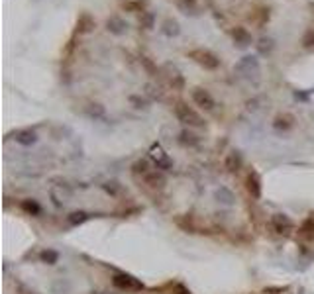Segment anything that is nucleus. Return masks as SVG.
I'll list each match as a JSON object with an SVG mask.
<instances>
[{"label": "nucleus", "instance_id": "f257e3e1", "mask_svg": "<svg viewBox=\"0 0 314 294\" xmlns=\"http://www.w3.org/2000/svg\"><path fill=\"white\" fill-rule=\"evenodd\" d=\"M175 116L179 122H183V124H187L190 128H202L204 126V120H202V116L197 112V110H192L188 104L185 102H177L175 104Z\"/></svg>", "mask_w": 314, "mask_h": 294}, {"label": "nucleus", "instance_id": "f03ea898", "mask_svg": "<svg viewBox=\"0 0 314 294\" xmlns=\"http://www.w3.org/2000/svg\"><path fill=\"white\" fill-rule=\"evenodd\" d=\"M188 57L195 61L197 65H201V67H204L206 71H216L218 67H220V59L214 55L212 51H208V49H202V47H199V49H192V51H188Z\"/></svg>", "mask_w": 314, "mask_h": 294}, {"label": "nucleus", "instance_id": "7ed1b4c3", "mask_svg": "<svg viewBox=\"0 0 314 294\" xmlns=\"http://www.w3.org/2000/svg\"><path fill=\"white\" fill-rule=\"evenodd\" d=\"M112 284L120 290H141L143 288V284L138 279H134L132 275H126V273H116L112 279Z\"/></svg>", "mask_w": 314, "mask_h": 294}, {"label": "nucleus", "instance_id": "20e7f679", "mask_svg": "<svg viewBox=\"0 0 314 294\" xmlns=\"http://www.w3.org/2000/svg\"><path fill=\"white\" fill-rule=\"evenodd\" d=\"M192 100H195L197 106H201V108H204V110H212L214 108L212 94H210L208 90H204V89H195L192 90Z\"/></svg>", "mask_w": 314, "mask_h": 294}, {"label": "nucleus", "instance_id": "39448f33", "mask_svg": "<svg viewBox=\"0 0 314 294\" xmlns=\"http://www.w3.org/2000/svg\"><path fill=\"white\" fill-rule=\"evenodd\" d=\"M106 30H108L112 36H124L126 30H128V24H126L120 16H110V18L106 20Z\"/></svg>", "mask_w": 314, "mask_h": 294}, {"label": "nucleus", "instance_id": "423d86ee", "mask_svg": "<svg viewBox=\"0 0 314 294\" xmlns=\"http://www.w3.org/2000/svg\"><path fill=\"white\" fill-rule=\"evenodd\" d=\"M230 36H232V39H234V43L236 45H239V47H248L251 43V34L246 30V28L241 26H236L232 32H230Z\"/></svg>", "mask_w": 314, "mask_h": 294}, {"label": "nucleus", "instance_id": "0eeeda50", "mask_svg": "<svg viewBox=\"0 0 314 294\" xmlns=\"http://www.w3.org/2000/svg\"><path fill=\"white\" fill-rule=\"evenodd\" d=\"M236 71H239V73H248V75H250L251 71L257 73V71H259V61H257V57L246 55V57L236 65Z\"/></svg>", "mask_w": 314, "mask_h": 294}, {"label": "nucleus", "instance_id": "6e6552de", "mask_svg": "<svg viewBox=\"0 0 314 294\" xmlns=\"http://www.w3.org/2000/svg\"><path fill=\"white\" fill-rule=\"evenodd\" d=\"M94 30V20L90 18V14H81L79 20H77V26H75V34L83 36V34H90Z\"/></svg>", "mask_w": 314, "mask_h": 294}, {"label": "nucleus", "instance_id": "1a4fd4ad", "mask_svg": "<svg viewBox=\"0 0 314 294\" xmlns=\"http://www.w3.org/2000/svg\"><path fill=\"white\" fill-rule=\"evenodd\" d=\"M12 136H14V140L18 141L20 145H32V143H36V140H38V133L30 128L18 129V131H14Z\"/></svg>", "mask_w": 314, "mask_h": 294}, {"label": "nucleus", "instance_id": "9d476101", "mask_svg": "<svg viewBox=\"0 0 314 294\" xmlns=\"http://www.w3.org/2000/svg\"><path fill=\"white\" fill-rule=\"evenodd\" d=\"M246 189L250 192L253 198H259L261 196V180L257 177V173H250L248 179H246Z\"/></svg>", "mask_w": 314, "mask_h": 294}, {"label": "nucleus", "instance_id": "9b49d317", "mask_svg": "<svg viewBox=\"0 0 314 294\" xmlns=\"http://www.w3.org/2000/svg\"><path fill=\"white\" fill-rule=\"evenodd\" d=\"M150 4V0H120V6L124 8L126 12H136L141 14L143 8Z\"/></svg>", "mask_w": 314, "mask_h": 294}, {"label": "nucleus", "instance_id": "f8f14e48", "mask_svg": "<svg viewBox=\"0 0 314 294\" xmlns=\"http://www.w3.org/2000/svg\"><path fill=\"white\" fill-rule=\"evenodd\" d=\"M161 34L167 36V38H177V36L181 34V26H179V22L173 20V18L163 20V24H161Z\"/></svg>", "mask_w": 314, "mask_h": 294}, {"label": "nucleus", "instance_id": "ddd939ff", "mask_svg": "<svg viewBox=\"0 0 314 294\" xmlns=\"http://www.w3.org/2000/svg\"><path fill=\"white\" fill-rule=\"evenodd\" d=\"M167 69H169V75H167V78H169V85L173 87V90H183L185 89V78H183V75L177 71L175 67H171V65H167Z\"/></svg>", "mask_w": 314, "mask_h": 294}, {"label": "nucleus", "instance_id": "4468645a", "mask_svg": "<svg viewBox=\"0 0 314 294\" xmlns=\"http://www.w3.org/2000/svg\"><path fill=\"white\" fill-rule=\"evenodd\" d=\"M143 180H146V184H150L151 189H161L165 184V175L163 173H159L157 169H153L151 173H148V175L143 177Z\"/></svg>", "mask_w": 314, "mask_h": 294}, {"label": "nucleus", "instance_id": "2eb2a0df", "mask_svg": "<svg viewBox=\"0 0 314 294\" xmlns=\"http://www.w3.org/2000/svg\"><path fill=\"white\" fill-rule=\"evenodd\" d=\"M271 226L275 228V231L279 233H283V231H289L293 228V224H291V220L287 216H283V214H275V216L271 218Z\"/></svg>", "mask_w": 314, "mask_h": 294}, {"label": "nucleus", "instance_id": "dca6fc26", "mask_svg": "<svg viewBox=\"0 0 314 294\" xmlns=\"http://www.w3.org/2000/svg\"><path fill=\"white\" fill-rule=\"evenodd\" d=\"M151 157L157 161V169H161V167L165 169V167L171 165V159L163 153V149H161L159 145H153V147H151Z\"/></svg>", "mask_w": 314, "mask_h": 294}, {"label": "nucleus", "instance_id": "f3484780", "mask_svg": "<svg viewBox=\"0 0 314 294\" xmlns=\"http://www.w3.org/2000/svg\"><path fill=\"white\" fill-rule=\"evenodd\" d=\"M177 8L183 14H199V4L197 0H177Z\"/></svg>", "mask_w": 314, "mask_h": 294}, {"label": "nucleus", "instance_id": "a211bd4d", "mask_svg": "<svg viewBox=\"0 0 314 294\" xmlns=\"http://www.w3.org/2000/svg\"><path fill=\"white\" fill-rule=\"evenodd\" d=\"M226 169L230 171V173H234V171H238L239 167H241V155L238 153V151H232V153L226 157Z\"/></svg>", "mask_w": 314, "mask_h": 294}, {"label": "nucleus", "instance_id": "6ab92c4d", "mask_svg": "<svg viewBox=\"0 0 314 294\" xmlns=\"http://www.w3.org/2000/svg\"><path fill=\"white\" fill-rule=\"evenodd\" d=\"M139 26L143 28V30H153V26H155V14L150 12V10H143V12L139 14Z\"/></svg>", "mask_w": 314, "mask_h": 294}, {"label": "nucleus", "instance_id": "aec40b11", "mask_svg": "<svg viewBox=\"0 0 314 294\" xmlns=\"http://www.w3.org/2000/svg\"><path fill=\"white\" fill-rule=\"evenodd\" d=\"M151 171H153V167L150 165L148 159H141V161H138V163L134 165V173H136V175H141V177H146V175L151 173Z\"/></svg>", "mask_w": 314, "mask_h": 294}, {"label": "nucleus", "instance_id": "412c9836", "mask_svg": "<svg viewBox=\"0 0 314 294\" xmlns=\"http://www.w3.org/2000/svg\"><path fill=\"white\" fill-rule=\"evenodd\" d=\"M273 39L271 38H261L259 39V43H257V51L263 53V55H267V53H271V49H273Z\"/></svg>", "mask_w": 314, "mask_h": 294}, {"label": "nucleus", "instance_id": "4be33fe9", "mask_svg": "<svg viewBox=\"0 0 314 294\" xmlns=\"http://www.w3.org/2000/svg\"><path fill=\"white\" fill-rule=\"evenodd\" d=\"M87 218L88 216L85 214V212H73V214L69 216V224H73V226H77V224H83Z\"/></svg>", "mask_w": 314, "mask_h": 294}, {"label": "nucleus", "instance_id": "5701e85b", "mask_svg": "<svg viewBox=\"0 0 314 294\" xmlns=\"http://www.w3.org/2000/svg\"><path fill=\"white\" fill-rule=\"evenodd\" d=\"M181 141H183V143H188V145H197V143H199L197 136L190 133V131H181Z\"/></svg>", "mask_w": 314, "mask_h": 294}, {"label": "nucleus", "instance_id": "b1692460", "mask_svg": "<svg viewBox=\"0 0 314 294\" xmlns=\"http://www.w3.org/2000/svg\"><path fill=\"white\" fill-rule=\"evenodd\" d=\"M302 45L304 47H312L314 45V30H306L302 36Z\"/></svg>", "mask_w": 314, "mask_h": 294}, {"label": "nucleus", "instance_id": "393cba45", "mask_svg": "<svg viewBox=\"0 0 314 294\" xmlns=\"http://www.w3.org/2000/svg\"><path fill=\"white\" fill-rule=\"evenodd\" d=\"M57 253L55 251H43L41 253V261H45V263H50V265H53V263H57Z\"/></svg>", "mask_w": 314, "mask_h": 294}, {"label": "nucleus", "instance_id": "a878e982", "mask_svg": "<svg viewBox=\"0 0 314 294\" xmlns=\"http://www.w3.org/2000/svg\"><path fill=\"white\" fill-rule=\"evenodd\" d=\"M291 120H293L291 116H285V118L279 116L275 120V128H291Z\"/></svg>", "mask_w": 314, "mask_h": 294}, {"label": "nucleus", "instance_id": "bb28decb", "mask_svg": "<svg viewBox=\"0 0 314 294\" xmlns=\"http://www.w3.org/2000/svg\"><path fill=\"white\" fill-rule=\"evenodd\" d=\"M139 59H141V65H143V67H146V69L150 71L151 75H153V73H157V69L153 67V63L150 61V57H139Z\"/></svg>", "mask_w": 314, "mask_h": 294}, {"label": "nucleus", "instance_id": "cd10ccee", "mask_svg": "<svg viewBox=\"0 0 314 294\" xmlns=\"http://www.w3.org/2000/svg\"><path fill=\"white\" fill-rule=\"evenodd\" d=\"M22 206H24V210H28V212H34V214H38V212H39V206L36 204V202H30V200H26Z\"/></svg>", "mask_w": 314, "mask_h": 294}, {"label": "nucleus", "instance_id": "c85d7f7f", "mask_svg": "<svg viewBox=\"0 0 314 294\" xmlns=\"http://www.w3.org/2000/svg\"><path fill=\"white\" fill-rule=\"evenodd\" d=\"M130 100H132V102L134 104H138V108H141V106H143V100H141V98H138V96H132V98H130Z\"/></svg>", "mask_w": 314, "mask_h": 294}, {"label": "nucleus", "instance_id": "c756f323", "mask_svg": "<svg viewBox=\"0 0 314 294\" xmlns=\"http://www.w3.org/2000/svg\"><path fill=\"white\" fill-rule=\"evenodd\" d=\"M308 6H310V10H312V14H314V2H310V4H308Z\"/></svg>", "mask_w": 314, "mask_h": 294}, {"label": "nucleus", "instance_id": "7c9ffc66", "mask_svg": "<svg viewBox=\"0 0 314 294\" xmlns=\"http://www.w3.org/2000/svg\"><path fill=\"white\" fill-rule=\"evenodd\" d=\"M32 294H36V292H32Z\"/></svg>", "mask_w": 314, "mask_h": 294}]
</instances>
